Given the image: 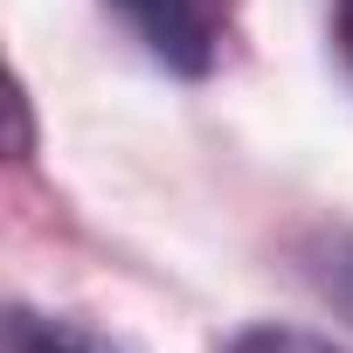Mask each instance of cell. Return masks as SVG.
I'll use <instances>...</instances> for the list:
<instances>
[{"instance_id":"3","label":"cell","mask_w":353,"mask_h":353,"mask_svg":"<svg viewBox=\"0 0 353 353\" xmlns=\"http://www.w3.org/2000/svg\"><path fill=\"white\" fill-rule=\"evenodd\" d=\"M8 353H125V346H111V339H97V332H83L70 319H49V312L14 305L8 312Z\"/></svg>"},{"instance_id":"4","label":"cell","mask_w":353,"mask_h":353,"mask_svg":"<svg viewBox=\"0 0 353 353\" xmlns=\"http://www.w3.org/2000/svg\"><path fill=\"white\" fill-rule=\"evenodd\" d=\"M222 353H339V346L305 325H243V332H229Z\"/></svg>"},{"instance_id":"1","label":"cell","mask_w":353,"mask_h":353,"mask_svg":"<svg viewBox=\"0 0 353 353\" xmlns=\"http://www.w3.org/2000/svg\"><path fill=\"white\" fill-rule=\"evenodd\" d=\"M104 8L132 28V42L166 70V77H188L201 83L236 28V0H104Z\"/></svg>"},{"instance_id":"5","label":"cell","mask_w":353,"mask_h":353,"mask_svg":"<svg viewBox=\"0 0 353 353\" xmlns=\"http://www.w3.org/2000/svg\"><path fill=\"white\" fill-rule=\"evenodd\" d=\"M332 42H339V63L353 70V0H332Z\"/></svg>"},{"instance_id":"2","label":"cell","mask_w":353,"mask_h":353,"mask_svg":"<svg viewBox=\"0 0 353 353\" xmlns=\"http://www.w3.org/2000/svg\"><path fill=\"white\" fill-rule=\"evenodd\" d=\"M298 263H305L312 291L353 325V229H319V236H305Z\"/></svg>"}]
</instances>
